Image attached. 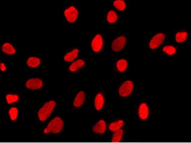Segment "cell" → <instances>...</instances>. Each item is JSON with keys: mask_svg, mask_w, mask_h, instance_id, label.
<instances>
[{"mask_svg": "<svg viewBox=\"0 0 191 143\" xmlns=\"http://www.w3.org/2000/svg\"><path fill=\"white\" fill-rule=\"evenodd\" d=\"M126 42V39L124 36H120L117 39L114 40L112 44V50L115 52H119L123 49L124 46L125 45Z\"/></svg>", "mask_w": 191, "mask_h": 143, "instance_id": "obj_5", "label": "cell"}, {"mask_svg": "<svg viewBox=\"0 0 191 143\" xmlns=\"http://www.w3.org/2000/svg\"><path fill=\"white\" fill-rule=\"evenodd\" d=\"M26 86L29 89H39L42 87V81L38 78H33L27 81Z\"/></svg>", "mask_w": 191, "mask_h": 143, "instance_id": "obj_6", "label": "cell"}, {"mask_svg": "<svg viewBox=\"0 0 191 143\" xmlns=\"http://www.w3.org/2000/svg\"><path fill=\"white\" fill-rule=\"evenodd\" d=\"M103 44V41L102 36L99 34H97L94 38L92 42V50L96 52L100 51V50L102 49V46Z\"/></svg>", "mask_w": 191, "mask_h": 143, "instance_id": "obj_8", "label": "cell"}, {"mask_svg": "<svg viewBox=\"0 0 191 143\" xmlns=\"http://www.w3.org/2000/svg\"><path fill=\"white\" fill-rule=\"evenodd\" d=\"M40 64V60L37 57H30L27 60L28 66L32 68L37 67Z\"/></svg>", "mask_w": 191, "mask_h": 143, "instance_id": "obj_16", "label": "cell"}, {"mask_svg": "<svg viewBox=\"0 0 191 143\" xmlns=\"http://www.w3.org/2000/svg\"><path fill=\"white\" fill-rule=\"evenodd\" d=\"M66 19L70 22H75L78 16V12L77 10L73 6L67 9L64 12Z\"/></svg>", "mask_w": 191, "mask_h": 143, "instance_id": "obj_4", "label": "cell"}, {"mask_svg": "<svg viewBox=\"0 0 191 143\" xmlns=\"http://www.w3.org/2000/svg\"><path fill=\"white\" fill-rule=\"evenodd\" d=\"M117 19V16L116 12L111 10L108 14L107 20L110 23H114L116 22Z\"/></svg>", "mask_w": 191, "mask_h": 143, "instance_id": "obj_20", "label": "cell"}, {"mask_svg": "<svg viewBox=\"0 0 191 143\" xmlns=\"http://www.w3.org/2000/svg\"><path fill=\"white\" fill-rule=\"evenodd\" d=\"M2 50L5 53L9 54V55L14 54L16 52L13 46L8 43H6L3 45Z\"/></svg>", "mask_w": 191, "mask_h": 143, "instance_id": "obj_14", "label": "cell"}, {"mask_svg": "<svg viewBox=\"0 0 191 143\" xmlns=\"http://www.w3.org/2000/svg\"><path fill=\"white\" fill-rule=\"evenodd\" d=\"M127 62L125 60H120L117 62V66L120 72H123L127 68Z\"/></svg>", "mask_w": 191, "mask_h": 143, "instance_id": "obj_19", "label": "cell"}, {"mask_svg": "<svg viewBox=\"0 0 191 143\" xmlns=\"http://www.w3.org/2000/svg\"><path fill=\"white\" fill-rule=\"evenodd\" d=\"M0 68L2 71H5L6 70V67L4 66V64L3 63H1L0 65Z\"/></svg>", "mask_w": 191, "mask_h": 143, "instance_id": "obj_26", "label": "cell"}, {"mask_svg": "<svg viewBox=\"0 0 191 143\" xmlns=\"http://www.w3.org/2000/svg\"><path fill=\"white\" fill-rule=\"evenodd\" d=\"M139 115L141 119H146L148 115V108L145 104H142L139 109Z\"/></svg>", "mask_w": 191, "mask_h": 143, "instance_id": "obj_11", "label": "cell"}, {"mask_svg": "<svg viewBox=\"0 0 191 143\" xmlns=\"http://www.w3.org/2000/svg\"><path fill=\"white\" fill-rule=\"evenodd\" d=\"M18 110L16 108H12L9 111V114L10 115L11 119L12 120H15L17 117Z\"/></svg>", "mask_w": 191, "mask_h": 143, "instance_id": "obj_24", "label": "cell"}, {"mask_svg": "<svg viewBox=\"0 0 191 143\" xmlns=\"http://www.w3.org/2000/svg\"><path fill=\"white\" fill-rule=\"evenodd\" d=\"M163 51L169 55H172L176 52L175 48L172 46H167L163 48Z\"/></svg>", "mask_w": 191, "mask_h": 143, "instance_id": "obj_23", "label": "cell"}, {"mask_svg": "<svg viewBox=\"0 0 191 143\" xmlns=\"http://www.w3.org/2000/svg\"><path fill=\"white\" fill-rule=\"evenodd\" d=\"M114 6H115L117 9L118 10H123L126 8V4L122 0H118L114 2Z\"/></svg>", "mask_w": 191, "mask_h": 143, "instance_id": "obj_22", "label": "cell"}, {"mask_svg": "<svg viewBox=\"0 0 191 143\" xmlns=\"http://www.w3.org/2000/svg\"><path fill=\"white\" fill-rule=\"evenodd\" d=\"M85 64L83 60H77V61L73 63L70 67V70L71 72H74L80 68L82 67Z\"/></svg>", "mask_w": 191, "mask_h": 143, "instance_id": "obj_13", "label": "cell"}, {"mask_svg": "<svg viewBox=\"0 0 191 143\" xmlns=\"http://www.w3.org/2000/svg\"><path fill=\"white\" fill-rule=\"evenodd\" d=\"M85 99V95L83 92H80L76 96L74 101V106L76 107H78L84 103Z\"/></svg>", "mask_w": 191, "mask_h": 143, "instance_id": "obj_10", "label": "cell"}, {"mask_svg": "<svg viewBox=\"0 0 191 143\" xmlns=\"http://www.w3.org/2000/svg\"><path fill=\"white\" fill-rule=\"evenodd\" d=\"M133 89V84L131 81H127L120 87L119 94L122 97H126L131 93Z\"/></svg>", "mask_w": 191, "mask_h": 143, "instance_id": "obj_3", "label": "cell"}, {"mask_svg": "<svg viewBox=\"0 0 191 143\" xmlns=\"http://www.w3.org/2000/svg\"><path fill=\"white\" fill-rule=\"evenodd\" d=\"M106 124L104 120L99 121L93 127V131L95 133L103 134L106 131Z\"/></svg>", "mask_w": 191, "mask_h": 143, "instance_id": "obj_9", "label": "cell"}, {"mask_svg": "<svg viewBox=\"0 0 191 143\" xmlns=\"http://www.w3.org/2000/svg\"><path fill=\"white\" fill-rule=\"evenodd\" d=\"M56 106V103L53 101L46 103L38 112V117L41 121H45L50 117L54 108Z\"/></svg>", "mask_w": 191, "mask_h": 143, "instance_id": "obj_1", "label": "cell"}, {"mask_svg": "<svg viewBox=\"0 0 191 143\" xmlns=\"http://www.w3.org/2000/svg\"><path fill=\"white\" fill-rule=\"evenodd\" d=\"M123 135V131L122 130H119L114 133V136L112 139L113 143H119L121 140L122 136Z\"/></svg>", "mask_w": 191, "mask_h": 143, "instance_id": "obj_18", "label": "cell"}, {"mask_svg": "<svg viewBox=\"0 0 191 143\" xmlns=\"http://www.w3.org/2000/svg\"><path fill=\"white\" fill-rule=\"evenodd\" d=\"M187 34L186 32H179L176 34L175 39L177 42L180 43L184 41L187 38Z\"/></svg>", "mask_w": 191, "mask_h": 143, "instance_id": "obj_21", "label": "cell"}, {"mask_svg": "<svg viewBox=\"0 0 191 143\" xmlns=\"http://www.w3.org/2000/svg\"><path fill=\"white\" fill-rule=\"evenodd\" d=\"M78 51L75 49L72 52L68 53L64 57V60L67 62H72L74 59L77 57Z\"/></svg>", "mask_w": 191, "mask_h": 143, "instance_id": "obj_15", "label": "cell"}, {"mask_svg": "<svg viewBox=\"0 0 191 143\" xmlns=\"http://www.w3.org/2000/svg\"><path fill=\"white\" fill-rule=\"evenodd\" d=\"M104 104V98L101 94H98L96 96L95 100V105L97 110H100L102 109Z\"/></svg>", "mask_w": 191, "mask_h": 143, "instance_id": "obj_12", "label": "cell"}, {"mask_svg": "<svg viewBox=\"0 0 191 143\" xmlns=\"http://www.w3.org/2000/svg\"><path fill=\"white\" fill-rule=\"evenodd\" d=\"M6 99L8 104L12 103L17 101L18 99V96L17 95H8L6 96Z\"/></svg>", "mask_w": 191, "mask_h": 143, "instance_id": "obj_25", "label": "cell"}, {"mask_svg": "<svg viewBox=\"0 0 191 143\" xmlns=\"http://www.w3.org/2000/svg\"><path fill=\"white\" fill-rule=\"evenodd\" d=\"M165 39V36L163 34H159L153 36L150 42L149 46L151 49H155L158 48L162 43Z\"/></svg>", "mask_w": 191, "mask_h": 143, "instance_id": "obj_7", "label": "cell"}, {"mask_svg": "<svg viewBox=\"0 0 191 143\" xmlns=\"http://www.w3.org/2000/svg\"><path fill=\"white\" fill-rule=\"evenodd\" d=\"M123 121L122 120L117 121L115 122L111 123L109 125V129L112 131L116 132L117 130H120V129L123 125Z\"/></svg>", "mask_w": 191, "mask_h": 143, "instance_id": "obj_17", "label": "cell"}, {"mask_svg": "<svg viewBox=\"0 0 191 143\" xmlns=\"http://www.w3.org/2000/svg\"><path fill=\"white\" fill-rule=\"evenodd\" d=\"M63 127V122L59 117H56L50 122L47 127L44 130V133L53 132L58 133L62 131Z\"/></svg>", "mask_w": 191, "mask_h": 143, "instance_id": "obj_2", "label": "cell"}]
</instances>
